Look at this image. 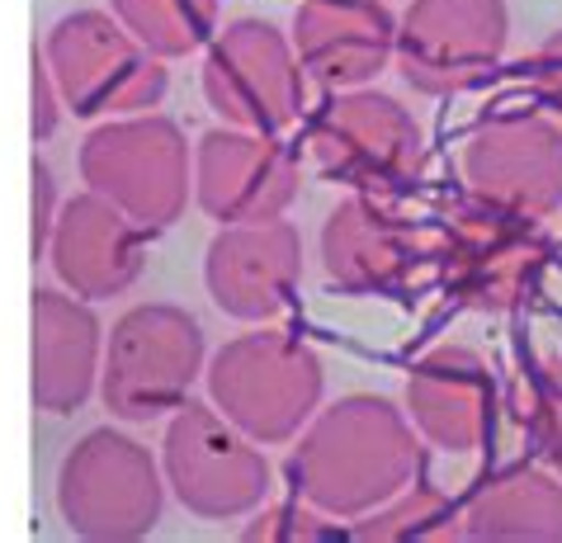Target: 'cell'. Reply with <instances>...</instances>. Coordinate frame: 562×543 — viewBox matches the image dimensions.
<instances>
[]
</instances>
